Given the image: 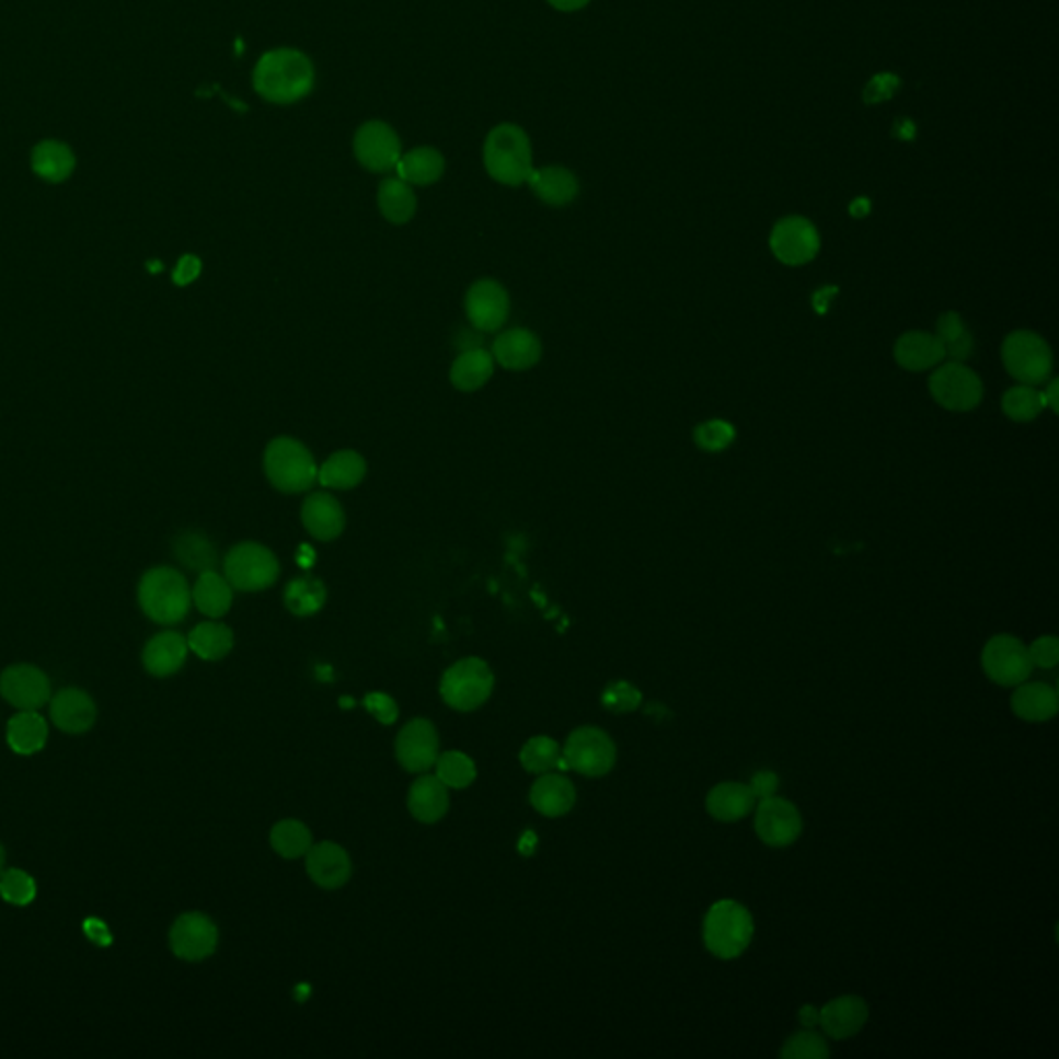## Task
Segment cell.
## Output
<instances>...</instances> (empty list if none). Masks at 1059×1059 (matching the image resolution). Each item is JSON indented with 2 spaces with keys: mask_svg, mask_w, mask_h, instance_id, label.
Masks as SVG:
<instances>
[{
  "mask_svg": "<svg viewBox=\"0 0 1059 1059\" xmlns=\"http://www.w3.org/2000/svg\"><path fill=\"white\" fill-rule=\"evenodd\" d=\"M315 85L311 58L295 48H276L261 56L253 71V88L265 102L297 104Z\"/></svg>",
  "mask_w": 1059,
  "mask_h": 1059,
  "instance_id": "cell-1",
  "label": "cell"
},
{
  "mask_svg": "<svg viewBox=\"0 0 1059 1059\" xmlns=\"http://www.w3.org/2000/svg\"><path fill=\"white\" fill-rule=\"evenodd\" d=\"M483 162L488 176L502 185L528 183L534 162L526 130L511 123L495 127L484 139Z\"/></svg>",
  "mask_w": 1059,
  "mask_h": 1059,
  "instance_id": "cell-2",
  "label": "cell"
},
{
  "mask_svg": "<svg viewBox=\"0 0 1059 1059\" xmlns=\"http://www.w3.org/2000/svg\"><path fill=\"white\" fill-rule=\"evenodd\" d=\"M139 607L160 625L181 623L191 609V588L185 576L172 567H153L139 582Z\"/></svg>",
  "mask_w": 1059,
  "mask_h": 1059,
  "instance_id": "cell-3",
  "label": "cell"
},
{
  "mask_svg": "<svg viewBox=\"0 0 1059 1059\" xmlns=\"http://www.w3.org/2000/svg\"><path fill=\"white\" fill-rule=\"evenodd\" d=\"M263 470L267 481L279 493L298 495L316 483V465L313 453L292 437H278L263 453Z\"/></svg>",
  "mask_w": 1059,
  "mask_h": 1059,
  "instance_id": "cell-4",
  "label": "cell"
},
{
  "mask_svg": "<svg viewBox=\"0 0 1059 1059\" xmlns=\"http://www.w3.org/2000/svg\"><path fill=\"white\" fill-rule=\"evenodd\" d=\"M753 917L737 900H718L704 919V944L721 960H735L753 940Z\"/></svg>",
  "mask_w": 1059,
  "mask_h": 1059,
  "instance_id": "cell-5",
  "label": "cell"
},
{
  "mask_svg": "<svg viewBox=\"0 0 1059 1059\" xmlns=\"http://www.w3.org/2000/svg\"><path fill=\"white\" fill-rule=\"evenodd\" d=\"M495 688V675L483 658L470 656L451 665L441 677V698L458 712L483 706Z\"/></svg>",
  "mask_w": 1059,
  "mask_h": 1059,
  "instance_id": "cell-6",
  "label": "cell"
},
{
  "mask_svg": "<svg viewBox=\"0 0 1059 1059\" xmlns=\"http://www.w3.org/2000/svg\"><path fill=\"white\" fill-rule=\"evenodd\" d=\"M617 762V745L609 733L598 726H579L561 749V768H569L582 776H607Z\"/></svg>",
  "mask_w": 1059,
  "mask_h": 1059,
  "instance_id": "cell-7",
  "label": "cell"
},
{
  "mask_svg": "<svg viewBox=\"0 0 1059 1059\" xmlns=\"http://www.w3.org/2000/svg\"><path fill=\"white\" fill-rule=\"evenodd\" d=\"M278 557L260 542H241L223 559V577L234 590L261 592L276 584Z\"/></svg>",
  "mask_w": 1059,
  "mask_h": 1059,
  "instance_id": "cell-8",
  "label": "cell"
},
{
  "mask_svg": "<svg viewBox=\"0 0 1059 1059\" xmlns=\"http://www.w3.org/2000/svg\"><path fill=\"white\" fill-rule=\"evenodd\" d=\"M1005 371L1023 385H1039L1054 371V354L1041 335L1033 332H1014L1005 337L1002 346Z\"/></svg>",
  "mask_w": 1059,
  "mask_h": 1059,
  "instance_id": "cell-9",
  "label": "cell"
},
{
  "mask_svg": "<svg viewBox=\"0 0 1059 1059\" xmlns=\"http://www.w3.org/2000/svg\"><path fill=\"white\" fill-rule=\"evenodd\" d=\"M981 665L991 683L1000 688H1016L1031 679L1033 663L1028 658V648L1014 635L1000 633L993 635L983 648Z\"/></svg>",
  "mask_w": 1059,
  "mask_h": 1059,
  "instance_id": "cell-10",
  "label": "cell"
},
{
  "mask_svg": "<svg viewBox=\"0 0 1059 1059\" xmlns=\"http://www.w3.org/2000/svg\"><path fill=\"white\" fill-rule=\"evenodd\" d=\"M930 391L942 408L952 412L977 408L983 400V383L979 375L954 360L937 365V369L931 372Z\"/></svg>",
  "mask_w": 1059,
  "mask_h": 1059,
  "instance_id": "cell-11",
  "label": "cell"
},
{
  "mask_svg": "<svg viewBox=\"0 0 1059 1059\" xmlns=\"http://www.w3.org/2000/svg\"><path fill=\"white\" fill-rule=\"evenodd\" d=\"M753 826H756V834L766 847L786 849L799 840L803 832V818H801L799 807L793 801L774 795L760 801Z\"/></svg>",
  "mask_w": 1059,
  "mask_h": 1059,
  "instance_id": "cell-12",
  "label": "cell"
},
{
  "mask_svg": "<svg viewBox=\"0 0 1059 1059\" xmlns=\"http://www.w3.org/2000/svg\"><path fill=\"white\" fill-rule=\"evenodd\" d=\"M353 148L358 164L377 174L390 172L402 158V143L398 133L381 120H369L358 127Z\"/></svg>",
  "mask_w": 1059,
  "mask_h": 1059,
  "instance_id": "cell-13",
  "label": "cell"
},
{
  "mask_svg": "<svg viewBox=\"0 0 1059 1059\" xmlns=\"http://www.w3.org/2000/svg\"><path fill=\"white\" fill-rule=\"evenodd\" d=\"M220 933L204 912H185L170 928V949L186 963H202L218 948Z\"/></svg>",
  "mask_w": 1059,
  "mask_h": 1059,
  "instance_id": "cell-14",
  "label": "cell"
},
{
  "mask_svg": "<svg viewBox=\"0 0 1059 1059\" xmlns=\"http://www.w3.org/2000/svg\"><path fill=\"white\" fill-rule=\"evenodd\" d=\"M465 316L476 332H499L509 316V295L495 279H479L465 292Z\"/></svg>",
  "mask_w": 1059,
  "mask_h": 1059,
  "instance_id": "cell-15",
  "label": "cell"
},
{
  "mask_svg": "<svg viewBox=\"0 0 1059 1059\" xmlns=\"http://www.w3.org/2000/svg\"><path fill=\"white\" fill-rule=\"evenodd\" d=\"M770 249L784 265H805L818 255V230L801 216H789L774 226L770 234Z\"/></svg>",
  "mask_w": 1059,
  "mask_h": 1059,
  "instance_id": "cell-16",
  "label": "cell"
},
{
  "mask_svg": "<svg viewBox=\"0 0 1059 1059\" xmlns=\"http://www.w3.org/2000/svg\"><path fill=\"white\" fill-rule=\"evenodd\" d=\"M0 695L18 710H39L50 702L53 686L34 665H11L0 672Z\"/></svg>",
  "mask_w": 1059,
  "mask_h": 1059,
  "instance_id": "cell-17",
  "label": "cell"
},
{
  "mask_svg": "<svg viewBox=\"0 0 1059 1059\" xmlns=\"http://www.w3.org/2000/svg\"><path fill=\"white\" fill-rule=\"evenodd\" d=\"M395 758L400 766L414 774L430 770L439 758V735L427 718H414L398 733Z\"/></svg>",
  "mask_w": 1059,
  "mask_h": 1059,
  "instance_id": "cell-18",
  "label": "cell"
},
{
  "mask_svg": "<svg viewBox=\"0 0 1059 1059\" xmlns=\"http://www.w3.org/2000/svg\"><path fill=\"white\" fill-rule=\"evenodd\" d=\"M870 1021V1005L859 995H840L837 1000L819 1008V1026L821 1031L837 1039H851Z\"/></svg>",
  "mask_w": 1059,
  "mask_h": 1059,
  "instance_id": "cell-19",
  "label": "cell"
},
{
  "mask_svg": "<svg viewBox=\"0 0 1059 1059\" xmlns=\"http://www.w3.org/2000/svg\"><path fill=\"white\" fill-rule=\"evenodd\" d=\"M304 856L309 877L325 890L342 888L353 875L350 855L332 840L313 844Z\"/></svg>",
  "mask_w": 1059,
  "mask_h": 1059,
  "instance_id": "cell-20",
  "label": "cell"
},
{
  "mask_svg": "<svg viewBox=\"0 0 1059 1059\" xmlns=\"http://www.w3.org/2000/svg\"><path fill=\"white\" fill-rule=\"evenodd\" d=\"M300 520L307 532L321 542L339 539L346 528L344 507L330 493H311L300 509Z\"/></svg>",
  "mask_w": 1059,
  "mask_h": 1059,
  "instance_id": "cell-21",
  "label": "cell"
},
{
  "mask_svg": "<svg viewBox=\"0 0 1059 1059\" xmlns=\"http://www.w3.org/2000/svg\"><path fill=\"white\" fill-rule=\"evenodd\" d=\"M50 718L58 730L67 735H81L92 728L97 718V707L90 693L81 689H62L50 700Z\"/></svg>",
  "mask_w": 1059,
  "mask_h": 1059,
  "instance_id": "cell-22",
  "label": "cell"
},
{
  "mask_svg": "<svg viewBox=\"0 0 1059 1059\" xmlns=\"http://www.w3.org/2000/svg\"><path fill=\"white\" fill-rule=\"evenodd\" d=\"M493 358L499 362L503 369L509 371H528L534 365H539L542 356V344L539 335L532 334L530 330L514 327L503 334L497 335L493 342Z\"/></svg>",
  "mask_w": 1059,
  "mask_h": 1059,
  "instance_id": "cell-23",
  "label": "cell"
},
{
  "mask_svg": "<svg viewBox=\"0 0 1059 1059\" xmlns=\"http://www.w3.org/2000/svg\"><path fill=\"white\" fill-rule=\"evenodd\" d=\"M1012 712L1026 723H1047L1056 718L1059 710V695L1056 688L1045 681H1024L1016 686L1012 700Z\"/></svg>",
  "mask_w": 1059,
  "mask_h": 1059,
  "instance_id": "cell-24",
  "label": "cell"
},
{
  "mask_svg": "<svg viewBox=\"0 0 1059 1059\" xmlns=\"http://www.w3.org/2000/svg\"><path fill=\"white\" fill-rule=\"evenodd\" d=\"M894 358L907 371H930L944 362L946 350L937 335L909 332L898 337L894 346Z\"/></svg>",
  "mask_w": 1059,
  "mask_h": 1059,
  "instance_id": "cell-25",
  "label": "cell"
},
{
  "mask_svg": "<svg viewBox=\"0 0 1059 1059\" xmlns=\"http://www.w3.org/2000/svg\"><path fill=\"white\" fill-rule=\"evenodd\" d=\"M530 803L544 818L567 816L576 805V786L561 774H540L530 789Z\"/></svg>",
  "mask_w": 1059,
  "mask_h": 1059,
  "instance_id": "cell-26",
  "label": "cell"
},
{
  "mask_svg": "<svg viewBox=\"0 0 1059 1059\" xmlns=\"http://www.w3.org/2000/svg\"><path fill=\"white\" fill-rule=\"evenodd\" d=\"M186 654H188L186 637L176 632H162L149 640L141 658L149 675L164 679L183 669Z\"/></svg>",
  "mask_w": 1059,
  "mask_h": 1059,
  "instance_id": "cell-27",
  "label": "cell"
},
{
  "mask_svg": "<svg viewBox=\"0 0 1059 1059\" xmlns=\"http://www.w3.org/2000/svg\"><path fill=\"white\" fill-rule=\"evenodd\" d=\"M756 797L745 782H721L716 784L706 797V811L714 819L723 824H733L747 818L753 807Z\"/></svg>",
  "mask_w": 1059,
  "mask_h": 1059,
  "instance_id": "cell-28",
  "label": "cell"
},
{
  "mask_svg": "<svg viewBox=\"0 0 1059 1059\" xmlns=\"http://www.w3.org/2000/svg\"><path fill=\"white\" fill-rule=\"evenodd\" d=\"M528 185L542 204L551 207L569 205L576 202L579 193L576 174L563 166H544L539 170L534 168L528 179Z\"/></svg>",
  "mask_w": 1059,
  "mask_h": 1059,
  "instance_id": "cell-29",
  "label": "cell"
},
{
  "mask_svg": "<svg viewBox=\"0 0 1059 1059\" xmlns=\"http://www.w3.org/2000/svg\"><path fill=\"white\" fill-rule=\"evenodd\" d=\"M365 476H367L365 458L353 449H342L332 453L323 464L319 465L316 483L323 488L350 491L362 483Z\"/></svg>",
  "mask_w": 1059,
  "mask_h": 1059,
  "instance_id": "cell-30",
  "label": "cell"
},
{
  "mask_svg": "<svg viewBox=\"0 0 1059 1059\" xmlns=\"http://www.w3.org/2000/svg\"><path fill=\"white\" fill-rule=\"evenodd\" d=\"M410 814L423 824H435L444 818L449 809V793L437 776L423 774L412 782L408 793Z\"/></svg>",
  "mask_w": 1059,
  "mask_h": 1059,
  "instance_id": "cell-31",
  "label": "cell"
},
{
  "mask_svg": "<svg viewBox=\"0 0 1059 1059\" xmlns=\"http://www.w3.org/2000/svg\"><path fill=\"white\" fill-rule=\"evenodd\" d=\"M495 371V358L486 348H468L460 354L451 369H449V381L456 390L472 393L481 390L484 383L493 377Z\"/></svg>",
  "mask_w": 1059,
  "mask_h": 1059,
  "instance_id": "cell-32",
  "label": "cell"
},
{
  "mask_svg": "<svg viewBox=\"0 0 1059 1059\" xmlns=\"http://www.w3.org/2000/svg\"><path fill=\"white\" fill-rule=\"evenodd\" d=\"M48 741V723L37 710H21L7 725V744L19 756H34Z\"/></svg>",
  "mask_w": 1059,
  "mask_h": 1059,
  "instance_id": "cell-33",
  "label": "cell"
},
{
  "mask_svg": "<svg viewBox=\"0 0 1059 1059\" xmlns=\"http://www.w3.org/2000/svg\"><path fill=\"white\" fill-rule=\"evenodd\" d=\"M398 176L408 185L428 186L437 183L446 172V158L435 148H414L402 153L395 164Z\"/></svg>",
  "mask_w": 1059,
  "mask_h": 1059,
  "instance_id": "cell-34",
  "label": "cell"
},
{
  "mask_svg": "<svg viewBox=\"0 0 1059 1059\" xmlns=\"http://www.w3.org/2000/svg\"><path fill=\"white\" fill-rule=\"evenodd\" d=\"M232 590L234 588L226 577L209 569L197 577L191 590V598H193V605L199 609V613H204L209 619H220L232 607Z\"/></svg>",
  "mask_w": 1059,
  "mask_h": 1059,
  "instance_id": "cell-35",
  "label": "cell"
},
{
  "mask_svg": "<svg viewBox=\"0 0 1059 1059\" xmlns=\"http://www.w3.org/2000/svg\"><path fill=\"white\" fill-rule=\"evenodd\" d=\"M377 204L381 216L395 226L408 223L414 218L416 205H418L412 185L402 181L400 176H390L379 185Z\"/></svg>",
  "mask_w": 1059,
  "mask_h": 1059,
  "instance_id": "cell-36",
  "label": "cell"
},
{
  "mask_svg": "<svg viewBox=\"0 0 1059 1059\" xmlns=\"http://www.w3.org/2000/svg\"><path fill=\"white\" fill-rule=\"evenodd\" d=\"M186 644H188V651L195 652L202 660H207V663H216V660H222L226 658L232 646H234V633L223 625V623H216V621H205V623H199L193 632L188 633L186 637Z\"/></svg>",
  "mask_w": 1059,
  "mask_h": 1059,
  "instance_id": "cell-37",
  "label": "cell"
},
{
  "mask_svg": "<svg viewBox=\"0 0 1059 1059\" xmlns=\"http://www.w3.org/2000/svg\"><path fill=\"white\" fill-rule=\"evenodd\" d=\"M32 168L39 179L48 183H62L73 174V151L58 141H42L34 149Z\"/></svg>",
  "mask_w": 1059,
  "mask_h": 1059,
  "instance_id": "cell-38",
  "label": "cell"
},
{
  "mask_svg": "<svg viewBox=\"0 0 1059 1059\" xmlns=\"http://www.w3.org/2000/svg\"><path fill=\"white\" fill-rule=\"evenodd\" d=\"M327 590L321 579L302 576L292 579L284 590L286 609L297 617H311L325 607Z\"/></svg>",
  "mask_w": 1059,
  "mask_h": 1059,
  "instance_id": "cell-39",
  "label": "cell"
},
{
  "mask_svg": "<svg viewBox=\"0 0 1059 1059\" xmlns=\"http://www.w3.org/2000/svg\"><path fill=\"white\" fill-rule=\"evenodd\" d=\"M174 555L193 572H209L218 563V551L204 532L186 530L174 539Z\"/></svg>",
  "mask_w": 1059,
  "mask_h": 1059,
  "instance_id": "cell-40",
  "label": "cell"
},
{
  "mask_svg": "<svg viewBox=\"0 0 1059 1059\" xmlns=\"http://www.w3.org/2000/svg\"><path fill=\"white\" fill-rule=\"evenodd\" d=\"M269 842H272V849L279 856L298 859V856H304L309 853V849L313 847V837H311V830L302 821L281 819L272 828Z\"/></svg>",
  "mask_w": 1059,
  "mask_h": 1059,
  "instance_id": "cell-41",
  "label": "cell"
},
{
  "mask_svg": "<svg viewBox=\"0 0 1059 1059\" xmlns=\"http://www.w3.org/2000/svg\"><path fill=\"white\" fill-rule=\"evenodd\" d=\"M521 768L530 774H546L555 768H561V747L551 737H532L521 747Z\"/></svg>",
  "mask_w": 1059,
  "mask_h": 1059,
  "instance_id": "cell-42",
  "label": "cell"
},
{
  "mask_svg": "<svg viewBox=\"0 0 1059 1059\" xmlns=\"http://www.w3.org/2000/svg\"><path fill=\"white\" fill-rule=\"evenodd\" d=\"M1002 408L1005 416L1012 418L1014 423H1031L1035 421L1045 406V398L1041 391L1035 390L1033 385H1016L1004 393Z\"/></svg>",
  "mask_w": 1059,
  "mask_h": 1059,
  "instance_id": "cell-43",
  "label": "cell"
},
{
  "mask_svg": "<svg viewBox=\"0 0 1059 1059\" xmlns=\"http://www.w3.org/2000/svg\"><path fill=\"white\" fill-rule=\"evenodd\" d=\"M437 779L446 784L447 789H465L476 781V763L472 758H468L462 751H446L437 758Z\"/></svg>",
  "mask_w": 1059,
  "mask_h": 1059,
  "instance_id": "cell-44",
  "label": "cell"
},
{
  "mask_svg": "<svg viewBox=\"0 0 1059 1059\" xmlns=\"http://www.w3.org/2000/svg\"><path fill=\"white\" fill-rule=\"evenodd\" d=\"M36 879L23 870L0 872V898L13 907H27L36 898Z\"/></svg>",
  "mask_w": 1059,
  "mask_h": 1059,
  "instance_id": "cell-45",
  "label": "cell"
},
{
  "mask_svg": "<svg viewBox=\"0 0 1059 1059\" xmlns=\"http://www.w3.org/2000/svg\"><path fill=\"white\" fill-rule=\"evenodd\" d=\"M830 1056L826 1039L814 1028H803L782 1045V1059H824Z\"/></svg>",
  "mask_w": 1059,
  "mask_h": 1059,
  "instance_id": "cell-46",
  "label": "cell"
},
{
  "mask_svg": "<svg viewBox=\"0 0 1059 1059\" xmlns=\"http://www.w3.org/2000/svg\"><path fill=\"white\" fill-rule=\"evenodd\" d=\"M735 435L737 433H735V427L730 423L714 418V421H706L700 427H695L693 441L698 444L700 449L716 453V451H723L730 446L735 441Z\"/></svg>",
  "mask_w": 1059,
  "mask_h": 1059,
  "instance_id": "cell-47",
  "label": "cell"
},
{
  "mask_svg": "<svg viewBox=\"0 0 1059 1059\" xmlns=\"http://www.w3.org/2000/svg\"><path fill=\"white\" fill-rule=\"evenodd\" d=\"M602 706L613 714H630L642 706V691L628 681H613L602 691Z\"/></svg>",
  "mask_w": 1059,
  "mask_h": 1059,
  "instance_id": "cell-48",
  "label": "cell"
},
{
  "mask_svg": "<svg viewBox=\"0 0 1059 1059\" xmlns=\"http://www.w3.org/2000/svg\"><path fill=\"white\" fill-rule=\"evenodd\" d=\"M1028 648V658L1033 667L1039 669H1056L1059 663V640L1056 635H1041Z\"/></svg>",
  "mask_w": 1059,
  "mask_h": 1059,
  "instance_id": "cell-49",
  "label": "cell"
},
{
  "mask_svg": "<svg viewBox=\"0 0 1059 1059\" xmlns=\"http://www.w3.org/2000/svg\"><path fill=\"white\" fill-rule=\"evenodd\" d=\"M362 704L367 707V712L371 714L372 718H377L381 725L390 726L398 721L400 716V707L395 704V700L383 693V691H371L365 695Z\"/></svg>",
  "mask_w": 1059,
  "mask_h": 1059,
  "instance_id": "cell-50",
  "label": "cell"
},
{
  "mask_svg": "<svg viewBox=\"0 0 1059 1059\" xmlns=\"http://www.w3.org/2000/svg\"><path fill=\"white\" fill-rule=\"evenodd\" d=\"M900 88V79L893 73H882L874 77L867 88H865V102L867 104H879L890 100L894 93Z\"/></svg>",
  "mask_w": 1059,
  "mask_h": 1059,
  "instance_id": "cell-51",
  "label": "cell"
},
{
  "mask_svg": "<svg viewBox=\"0 0 1059 1059\" xmlns=\"http://www.w3.org/2000/svg\"><path fill=\"white\" fill-rule=\"evenodd\" d=\"M781 786V781H779V774L772 772V770H762V772H756L751 776V782H749V789L753 793L756 799H768V797H774L776 791Z\"/></svg>",
  "mask_w": 1059,
  "mask_h": 1059,
  "instance_id": "cell-52",
  "label": "cell"
},
{
  "mask_svg": "<svg viewBox=\"0 0 1059 1059\" xmlns=\"http://www.w3.org/2000/svg\"><path fill=\"white\" fill-rule=\"evenodd\" d=\"M967 332V325L963 321V316L954 311L949 313H944V315L937 319V339L946 346L952 339H956L958 335H963Z\"/></svg>",
  "mask_w": 1059,
  "mask_h": 1059,
  "instance_id": "cell-53",
  "label": "cell"
},
{
  "mask_svg": "<svg viewBox=\"0 0 1059 1059\" xmlns=\"http://www.w3.org/2000/svg\"><path fill=\"white\" fill-rule=\"evenodd\" d=\"M202 267H204V265H202V260H199V257H195V255H183L181 261L176 263L174 272H172V281H174L176 286H188L191 281H195V279L199 278Z\"/></svg>",
  "mask_w": 1059,
  "mask_h": 1059,
  "instance_id": "cell-54",
  "label": "cell"
},
{
  "mask_svg": "<svg viewBox=\"0 0 1059 1059\" xmlns=\"http://www.w3.org/2000/svg\"><path fill=\"white\" fill-rule=\"evenodd\" d=\"M799 1023L803 1028H814L819 1024V1008L814 1004H805L799 1008Z\"/></svg>",
  "mask_w": 1059,
  "mask_h": 1059,
  "instance_id": "cell-55",
  "label": "cell"
},
{
  "mask_svg": "<svg viewBox=\"0 0 1059 1059\" xmlns=\"http://www.w3.org/2000/svg\"><path fill=\"white\" fill-rule=\"evenodd\" d=\"M553 9L557 11H563V13H574V11H579L584 9L590 0H546Z\"/></svg>",
  "mask_w": 1059,
  "mask_h": 1059,
  "instance_id": "cell-56",
  "label": "cell"
},
{
  "mask_svg": "<svg viewBox=\"0 0 1059 1059\" xmlns=\"http://www.w3.org/2000/svg\"><path fill=\"white\" fill-rule=\"evenodd\" d=\"M894 137H898V139H907V141L914 137V125H912L909 118H902V120H898V123H896V127H894Z\"/></svg>",
  "mask_w": 1059,
  "mask_h": 1059,
  "instance_id": "cell-57",
  "label": "cell"
},
{
  "mask_svg": "<svg viewBox=\"0 0 1059 1059\" xmlns=\"http://www.w3.org/2000/svg\"><path fill=\"white\" fill-rule=\"evenodd\" d=\"M1043 398H1045V406L1058 412V381L1054 379L1047 390H1043Z\"/></svg>",
  "mask_w": 1059,
  "mask_h": 1059,
  "instance_id": "cell-58",
  "label": "cell"
},
{
  "mask_svg": "<svg viewBox=\"0 0 1059 1059\" xmlns=\"http://www.w3.org/2000/svg\"><path fill=\"white\" fill-rule=\"evenodd\" d=\"M870 209H872L870 199L859 197V199H855V202L851 204V216H853V218H865V216L870 214Z\"/></svg>",
  "mask_w": 1059,
  "mask_h": 1059,
  "instance_id": "cell-59",
  "label": "cell"
},
{
  "mask_svg": "<svg viewBox=\"0 0 1059 1059\" xmlns=\"http://www.w3.org/2000/svg\"><path fill=\"white\" fill-rule=\"evenodd\" d=\"M148 269L149 272H160V269H162V265H160L158 261H151V263H148Z\"/></svg>",
  "mask_w": 1059,
  "mask_h": 1059,
  "instance_id": "cell-60",
  "label": "cell"
},
{
  "mask_svg": "<svg viewBox=\"0 0 1059 1059\" xmlns=\"http://www.w3.org/2000/svg\"><path fill=\"white\" fill-rule=\"evenodd\" d=\"M4 861H7V853H4V849H2V844H0V872L4 870Z\"/></svg>",
  "mask_w": 1059,
  "mask_h": 1059,
  "instance_id": "cell-61",
  "label": "cell"
}]
</instances>
